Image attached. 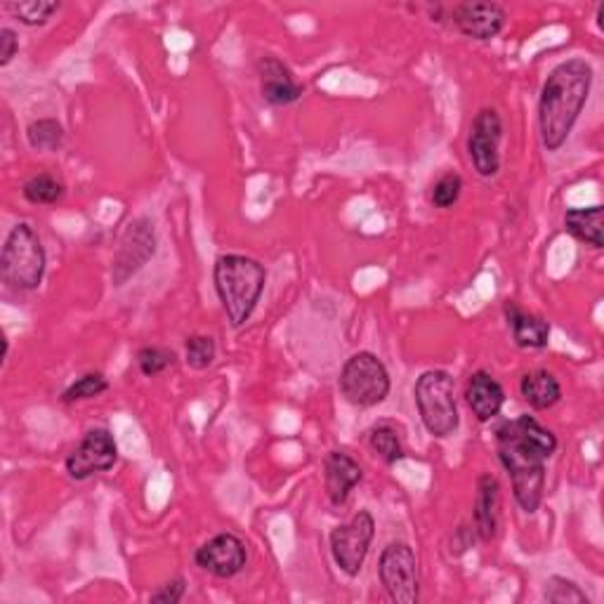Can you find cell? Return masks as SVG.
<instances>
[{"label":"cell","instance_id":"obj_29","mask_svg":"<svg viewBox=\"0 0 604 604\" xmlns=\"http://www.w3.org/2000/svg\"><path fill=\"white\" fill-rule=\"evenodd\" d=\"M137 367H140V371L147 375V378H153L159 375L163 371H168L172 364H176V354H172L170 350L166 348H142L140 352H137Z\"/></svg>","mask_w":604,"mask_h":604},{"label":"cell","instance_id":"obj_8","mask_svg":"<svg viewBox=\"0 0 604 604\" xmlns=\"http://www.w3.org/2000/svg\"><path fill=\"white\" fill-rule=\"evenodd\" d=\"M375 537V520L369 510H359L348 524L331 531V555L336 566L350 579L359 576Z\"/></svg>","mask_w":604,"mask_h":604},{"label":"cell","instance_id":"obj_20","mask_svg":"<svg viewBox=\"0 0 604 604\" xmlns=\"http://www.w3.org/2000/svg\"><path fill=\"white\" fill-rule=\"evenodd\" d=\"M520 392L524 396V402L537 409V411H548L555 406L562 400V385L555 375L550 371H529L522 383H520Z\"/></svg>","mask_w":604,"mask_h":604},{"label":"cell","instance_id":"obj_30","mask_svg":"<svg viewBox=\"0 0 604 604\" xmlns=\"http://www.w3.org/2000/svg\"><path fill=\"white\" fill-rule=\"evenodd\" d=\"M184 593H187L184 581L182 579H172V581L163 583L157 593H151L149 600L159 602V604H178V602H182Z\"/></svg>","mask_w":604,"mask_h":604},{"label":"cell","instance_id":"obj_10","mask_svg":"<svg viewBox=\"0 0 604 604\" xmlns=\"http://www.w3.org/2000/svg\"><path fill=\"white\" fill-rule=\"evenodd\" d=\"M118 460V446L114 435L105 427L85 433L81 444L66 458V473L76 481H85L95 475L109 473Z\"/></svg>","mask_w":604,"mask_h":604},{"label":"cell","instance_id":"obj_24","mask_svg":"<svg viewBox=\"0 0 604 604\" xmlns=\"http://www.w3.org/2000/svg\"><path fill=\"white\" fill-rule=\"evenodd\" d=\"M22 194L33 205H53L64 197V184L47 172H41V176H33L24 182Z\"/></svg>","mask_w":604,"mask_h":604},{"label":"cell","instance_id":"obj_31","mask_svg":"<svg viewBox=\"0 0 604 604\" xmlns=\"http://www.w3.org/2000/svg\"><path fill=\"white\" fill-rule=\"evenodd\" d=\"M17 53H20V39H17V33L6 27V29H0V66H8Z\"/></svg>","mask_w":604,"mask_h":604},{"label":"cell","instance_id":"obj_26","mask_svg":"<svg viewBox=\"0 0 604 604\" xmlns=\"http://www.w3.org/2000/svg\"><path fill=\"white\" fill-rule=\"evenodd\" d=\"M215 354H218V348H215V340L211 336H192L184 342L187 367H192L197 371L209 369L215 361Z\"/></svg>","mask_w":604,"mask_h":604},{"label":"cell","instance_id":"obj_3","mask_svg":"<svg viewBox=\"0 0 604 604\" xmlns=\"http://www.w3.org/2000/svg\"><path fill=\"white\" fill-rule=\"evenodd\" d=\"M213 284L224 315H227L234 329H241L261 303L267 272L253 257L236 253L220 255L213 267Z\"/></svg>","mask_w":604,"mask_h":604},{"label":"cell","instance_id":"obj_5","mask_svg":"<svg viewBox=\"0 0 604 604\" xmlns=\"http://www.w3.org/2000/svg\"><path fill=\"white\" fill-rule=\"evenodd\" d=\"M413 396H416L421 421L430 435L435 439H446L456 433L460 416L452 373L439 369L425 371L413 388Z\"/></svg>","mask_w":604,"mask_h":604},{"label":"cell","instance_id":"obj_16","mask_svg":"<svg viewBox=\"0 0 604 604\" xmlns=\"http://www.w3.org/2000/svg\"><path fill=\"white\" fill-rule=\"evenodd\" d=\"M361 477V465L345 452H331L324 465V481H326V494H329L333 506H345L350 498V491L359 485Z\"/></svg>","mask_w":604,"mask_h":604},{"label":"cell","instance_id":"obj_7","mask_svg":"<svg viewBox=\"0 0 604 604\" xmlns=\"http://www.w3.org/2000/svg\"><path fill=\"white\" fill-rule=\"evenodd\" d=\"M378 576L394 604H416L421 597L416 552L409 543L394 541L381 552Z\"/></svg>","mask_w":604,"mask_h":604},{"label":"cell","instance_id":"obj_27","mask_svg":"<svg viewBox=\"0 0 604 604\" xmlns=\"http://www.w3.org/2000/svg\"><path fill=\"white\" fill-rule=\"evenodd\" d=\"M543 597L552 604H589V595H585L572 579L564 576H550L545 581Z\"/></svg>","mask_w":604,"mask_h":604},{"label":"cell","instance_id":"obj_17","mask_svg":"<svg viewBox=\"0 0 604 604\" xmlns=\"http://www.w3.org/2000/svg\"><path fill=\"white\" fill-rule=\"evenodd\" d=\"M498 508H500V487L494 475H481L477 481L475 498V531L481 541L496 539L498 531Z\"/></svg>","mask_w":604,"mask_h":604},{"label":"cell","instance_id":"obj_4","mask_svg":"<svg viewBox=\"0 0 604 604\" xmlns=\"http://www.w3.org/2000/svg\"><path fill=\"white\" fill-rule=\"evenodd\" d=\"M45 248L31 224L20 222L10 230L0 253V279L12 290H36L45 276Z\"/></svg>","mask_w":604,"mask_h":604},{"label":"cell","instance_id":"obj_1","mask_svg":"<svg viewBox=\"0 0 604 604\" xmlns=\"http://www.w3.org/2000/svg\"><path fill=\"white\" fill-rule=\"evenodd\" d=\"M496 446L517 506L533 515L543 504L545 463L558 452V437L533 416H517L496 430Z\"/></svg>","mask_w":604,"mask_h":604},{"label":"cell","instance_id":"obj_23","mask_svg":"<svg viewBox=\"0 0 604 604\" xmlns=\"http://www.w3.org/2000/svg\"><path fill=\"white\" fill-rule=\"evenodd\" d=\"M60 8H62V3H55V0H24V3H8L6 6V10L12 12L24 27L47 24L50 17L60 12Z\"/></svg>","mask_w":604,"mask_h":604},{"label":"cell","instance_id":"obj_2","mask_svg":"<svg viewBox=\"0 0 604 604\" xmlns=\"http://www.w3.org/2000/svg\"><path fill=\"white\" fill-rule=\"evenodd\" d=\"M593 85V66L581 60L560 62L548 74L539 99L541 142L548 151H560L583 114Z\"/></svg>","mask_w":604,"mask_h":604},{"label":"cell","instance_id":"obj_25","mask_svg":"<svg viewBox=\"0 0 604 604\" xmlns=\"http://www.w3.org/2000/svg\"><path fill=\"white\" fill-rule=\"evenodd\" d=\"M109 390V381L102 373H85L76 383L68 385L62 394L64 404H76L85 400H95V396L105 394Z\"/></svg>","mask_w":604,"mask_h":604},{"label":"cell","instance_id":"obj_22","mask_svg":"<svg viewBox=\"0 0 604 604\" xmlns=\"http://www.w3.org/2000/svg\"><path fill=\"white\" fill-rule=\"evenodd\" d=\"M369 446L375 456H381L388 465H394L396 460L404 458V446L400 439V433L388 423L375 425L369 433Z\"/></svg>","mask_w":604,"mask_h":604},{"label":"cell","instance_id":"obj_13","mask_svg":"<svg viewBox=\"0 0 604 604\" xmlns=\"http://www.w3.org/2000/svg\"><path fill=\"white\" fill-rule=\"evenodd\" d=\"M452 20L463 36H468L473 41H491L504 31L508 12L498 3H481V0H475V3H458L452 10Z\"/></svg>","mask_w":604,"mask_h":604},{"label":"cell","instance_id":"obj_21","mask_svg":"<svg viewBox=\"0 0 604 604\" xmlns=\"http://www.w3.org/2000/svg\"><path fill=\"white\" fill-rule=\"evenodd\" d=\"M27 140L36 151H57L64 145V128L55 118H39L29 124Z\"/></svg>","mask_w":604,"mask_h":604},{"label":"cell","instance_id":"obj_6","mask_svg":"<svg viewBox=\"0 0 604 604\" xmlns=\"http://www.w3.org/2000/svg\"><path fill=\"white\" fill-rule=\"evenodd\" d=\"M390 388V373L373 352H357L345 361L340 371V392L352 406L371 409L383 404Z\"/></svg>","mask_w":604,"mask_h":604},{"label":"cell","instance_id":"obj_12","mask_svg":"<svg viewBox=\"0 0 604 604\" xmlns=\"http://www.w3.org/2000/svg\"><path fill=\"white\" fill-rule=\"evenodd\" d=\"M194 562L203 572H209L218 579H232L244 572L248 562L246 543L234 533H218L211 541H205L197 552Z\"/></svg>","mask_w":604,"mask_h":604},{"label":"cell","instance_id":"obj_19","mask_svg":"<svg viewBox=\"0 0 604 604\" xmlns=\"http://www.w3.org/2000/svg\"><path fill=\"white\" fill-rule=\"evenodd\" d=\"M564 230L585 246H604V209L589 205V209H572L564 213Z\"/></svg>","mask_w":604,"mask_h":604},{"label":"cell","instance_id":"obj_14","mask_svg":"<svg viewBox=\"0 0 604 604\" xmlns=\"http://www.w3.org/2000/svg\"><path fill=\"white\" fill-rule=\"evenodd\" d=\"M257 76H261L263 99L272 107H288L303 97V85L282 60L272 55L261 57V62H257Z\"/></svg>","mask_w":604,"mask_h":604},{"label":"cell","instance_id":"obj_28","mask_svg":"<svg viewBox=\"0 0 604 604\" xmlns=\"http://www.w3.org/2000/svg\"><path fill=\"white\" fill-rule=\"evenodd\" d=\"M460 192H463V178L458 176V172H446V176H442L435 187H433V194H430V201H433L435 209H452V205L460 199Z\"/></svg>","mask_w":604,"mask_h":604},{"label":"cell","instance_id":"obj_15","mask_svg":"<svg viewBox=\"0 0 604 604\" xmlns=\"http://www.w3.org/2000/svg\"><path fill=\"white\" fill-rule=\"evenodd\" d=\"M465 402L479 423H489L504 409L506 390L489 371H475L465 388Z\"/></svg>","mask_w":604,"mask_h":604},{"label":"cell","instance_id":"obj_9","mask_svg":"<svg viewBox=\"0 0 604 604\" xmlns=\"http://www.w3.org/2000/svg\"><path fill=\"white\" fill-rule=\"evenodd\" d=\"M157 253V234H153V224L147 218L133 220L124 236L118 241V248L114 253L112 265V282L114 286H124L133 274L140 272Z\"/></svg>","mask_w":604,"mask_h":604},{"label":"cell","instance_id":"obj_18","mask_svg":"<svg viewBox=\"0 0 604 604\" xmlns=\"http://www.w3.org/2000/svg\"><path fill=\"white\" fill-rule=\"evenodd\" d=\"M508 326L512 331L515 342L524 350H543L550 340V324L543 317H537L531 312H524L522 307L515 303L506 305Z\"/></svg>","mask_w":604,"mask_h":604},{"label":"cell","instance_id":"obj_11","mask_svg":"<svg viewBox=\"0 0 604 604\" xmlns=\"http://www.w3.org/2000/svg\"><path fill=\"white\" fill-rule=\"evenodd\" d=\"M500 140H504V120L496 109H481L468 137L470 161L481 178H494L500 170Z\"/></svg>","mask_w":604,"mask_h":604}]
</instances>
